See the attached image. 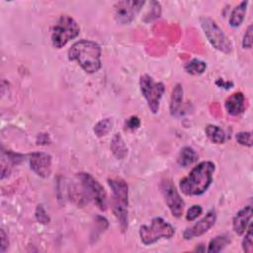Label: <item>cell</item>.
<instances>
[{
    "label": "cell",
    "mask_w": 253,
    "mask_h": 253,
    "mask_svg": "<svg viewBox=\"0 0 253 253\" xmlns=\"http://www.w3.org/2000/svg\"><path fill=\"white\" fill-rule=\"evenodd\" d=\"M101 46L90 40H80L68 49V59L76 61L87 73H96L102 66Z\"/></svg>",
    "instance_id": "obj_1"
},
{
    "label": "cell",
    "mask_w": 253,
    "mask_h": 253,
    "mask_svg": "<svg viewBox=\"0 0 253 253\" xmlns=\"http://www.w3.org/2000/svg\"><path fill=\"white\" fill-rule=\"evenodd\" d=\"M215 165L211 161L198 163L180 183L179 188L186 196H201L210 188Z\"/></svg>",
    "instance_id": "obj_2"
},
{
    "label": "cell",
    "mask_w": 253,
    "mask_h": 253,
    "mask_svg": "<svg viewBox=\"0 0 253 253\" xmlns=\"http://www.w3.org/2000/svg\"><path fill=\"white\" fill-rule=\"evenodd\" d=\"M112 190V211L122 232L128 227V186L122 178L108 179Z\"/></svg>",
    "instance_id": "obj_3"
},
{
    "label": "cell",
    "mask_w": 253,
    "mask_h": 253,
    "mask_svg": "<svg viewBox=\"0 0 253 253\" xmlns=\"http://www.w3.org/2000/svg\"><path fill=\"white\" fill-rule=\"evenodd\" d=\"M139 238L142 244L151 245L164 238L169 239L175 234V228L160 216L153 217L150 224H143L139 227Z\"/></svg>",
    "instance_id": "obj_4"
},
{
    "label": "cell",
    "mask_w": 253,
    "mask_h": 253,
    "mask_svg": "<svg viewBox=\"0 0 253 253\" xmlns=\"http://www.w3.org/2000/svg\"><path fill=\"white\" fill-rule=\"evenodd\" d=\"M80 27L77 22L68 15H61L51 31V43L56 48L63 47L68 42L77 38Z\"/></svg>",
    "instance_id": "obj_5"
},
{
    "label": "cell",
    "mask_w": 253,
    "mask_h": 253,
    "mask_svg": "<svg viewBox=\"0 0 253 253\" xmlns=\"http://www.w3.org/2000/svg\"><path fill=\"white\" fill-rule=\"evenodd\" d=\"M200 24L208 42L213 48L225 54L232 51L233 45L231 41L214 20L210 17H201Z\"/></svg>",
    "instance_id": "obj_6"
},
{
    "label": "cell",
    "mask_w": 253,
    "mask_h": 253,
    "mask_svg": "<svg viewBox=\"0 0 253 253\" xmlns=\"http://www.w3.org/2000/svg\"><path fill=\"white\" fill-rule=\"evenodd\" d=\"M77 178L82 188L83 198L92 201L100 211H106L108 199L104 187L89 173H79Z\"/></svg>",
    "instance_id": "obj_7"
},
{
    "label": "cell",
    "mask_w": 253,
    "mask_h": 253,
    "mask_svg": "<svg viewBox=\"0 0 253 253\" xmlns=\"http://www.w3.org/2000/svg\"><path fill=\"white\" fill-rule=\"evenodd\" d=\"M139 89L151 113L156 114L159 111L160 101L165 92L164 84L156 82L148 74H142L139 78Z\"/></svg>",
    "instance_id": "obj_8"
},
{
    "label": "cell",
    "mask_w": 253,
    "mask_h": 253,
    "mask_svg": "<svg viewBox=\"0 0 253 253\" xmlns=\"http://www.w3.org/2000/svg\"><path fill=\"white\" fill-rule=\"evenodd\" d=\"M161 192L165 203L173 216L179 218L182 216L185 208V202L176 189L175 185L169 179H163L161 182Z\"/></svg>",
    "instance_id": "obj_9"
},
{
    "label": "cell",
    "mask_w": 253,
    "mask_h": 253,
    "mask_svg": "<svg viewBox=\"0 0 253 253\" xmlns=\"http://www.w3.org/2000/svg\"><path fill=\"white\" fill-rule=\"evenodd\" d=\"M144 1L131 0V1H119L115 4V19L121 25L130 24L137 16L143 5Z\"/></svg>",
    "instance_id": "obj_10"
},
{
    "label": "cell",
    "mask_w": 253,
    "mask_h": 253,
    "mask_svg": "<svg viewBox=\"0 0 253 253\" xmlns=\"http://www.w3.org/2000/svg\"><path fill=\"white\" fill-rule=\"evenodd\" d=\"M216 221V212L214 210L209 211L201 219L195 222L192 226L187 227L183 232V237L186 240H191L208 232Z\"/></svg>",
    "instance_id": "obj_11"
},
{
    "label": "cell",
    "mask_w": 253,
    "mask_h": 253,
    "mask_svg": "<svg viewBox=\"0 0 253 253\" xmlns=\"http://www.w3.org/2000/svg\"><path fill=\"white\" fill-rule=\"evenodd\" d=\"M31 170L42 178L49 177L51 173V156L45 152H33L29 155Z\"/></svg>",
    "instance_id": "obj_12"
},
{
    "label": "cell",
    "mask_w": 253,
    "mask_h": 253,
    "mask_svg": "<svg viewBox=\"0 0 253 253\" xmlns=\"http://www.w3.org/2000/svg\"><path fill=\"white\" fill-rule=\"evenodd\" d=\"M252 212V207L251 205H248L239 210L233 216L232 228L237 235H242L246 231L248 225L251 223Z\"/></svg>",
    "instance_id": "obj_13"
},
{
    "label": "cell",
    "mask_w": 253,
    "mask_h": 253,
    "mask_svg": "<svg viewBox=\"0 0 253 253\" xmlns=\"http://www.w3.org/2000/svg\"><path fill=\"white\" fill-rule=\"evenodd\" d=\"M224 108L228 115L239 116L245 111V97L242 92L232 93L224 102Z\"/></svg>",
    "instance_id": "obj_14"
},
{
    "label": "cell",
    "mask_w": 253,
    "mask_h": 253,
    "mask_svg": "<svg viewBox=\"0 0 253 253\" xmlns=\"http://www.w3.org/2000/svg\"><path fill=\"white\" fill-rule=\"evenodd\" d=\"M183 87L180 83H177L171 93L170 98V105H169V111L171 116L177 117L180 114L182 102H183Z\"/></svg>",
    "instance_id": "obj_15"
},
{
    "label": "cell",
    "mask_w": 253,
    "mask_h": 253,
    "mask_svg": "<svg viewBox=\"0 0 253 253\" xmlns=\"http://www.w3.org/2000/svg\"><path fill=\"white\" fill-rule=\"evenodd\" d=\"M248 3H249L248 1H242L237 6H235L231 11L229 15L228 23L232 28H237L243 23L245 19L246 11H247Z\"/></svg>",
    "instance_id": "obj_16"
},
{
    "label": "cell",
    "mask_w": 253,
    "mask_h": 253,
    "mask_svg": "<svg viewBox=\"0 0 253 253\" xmlns=\"http://www.w3.org/2000/svg\"><path fill=\"white\" fill-rule=\"evenodd\" d=\"M231 242L230 235L226 233L218 234L210 240L207 251L209 253H217L222 251Z\"/></svg>",
    "instance_id": "obj_17"
},
{
    "label": "cell",
    "mask_w": 253,
    "mask_h": 253,
    "mask_svg": "<svg viewBox=\"0 0 253 253\" xmlns=\"http://www.w3.org/2000/svg\"><path fill=\"white\" fill-rule=\"evenodd\" d=\"M198 159L197 152L190 146L183 147L177 157V163L180 167H188Z\"/></svg>",
    "instance_id": "obj_18"
},
{
    "label": "cell",
    "mask_w": 253,
    "mask_h": 253,
    "mask_svg": "<svg viewBox=\"0 0 253 253\" xmlns=\"http://www.w3.org/2000/svg\"><path fill=\"white\" fill-rule=\"evenodd\" d=\"M111 150L118 159H124L127 155V147L120 133H116L111 141Z\"/></svg>",
    "instance_id": "obj_19"
},
{
    "label": "cell",
    "mask_w": 253,
    "mask_h": 253,
    "mask_svg": "<svg viewBox=\"0 0 253 253\" xmlns=\"http://www.w3.org/2000/svg\"><path fill=\"white\" fill-rule=\"evenodd\" d=\"M205 132L208 138L213 143L221 144L225 141L226 136L224 130L216 125H208L205 128Z\"/></svg>",
    "instance_id": "obj_20"
},
{
    "label": "cell",
    "mask_w": 253,
    "mask_h": 253,
    "mask_svg": "<svg viewBox=\"0 0 253 253\" xmlns=\"http://www.w3.org/2000/svg\"><path fill=\"white\" fill-rule=\"evenodd\" d=\"M185 71L191 75H201L207 69V63L201 59L194 58L188 61L185 66Z\"/></svg>",
    "instance_id": "obj_21"
},
{
    "label": "cell",
    "mask_w": 253,
    "mask_h": 253,
    "mask_svg": "<svg viewBox=\"0 0 253 253\" xmlns=\"http://www.w3.org/2000/svg\"><path fill=\"white\" fill-rule=\"evenodd\" d=\"M113 127V121L109 118L99 121L93 127V131L98 137H102L108 134Z\"/></svg>",
    "instance_id": "obj_22"
},
{
    "label": "cell",
    "mask_w": 253,
    "mask_h": 253,
    "mask_svg": "<svg viewBox=\"0 0 253 253\" xmlns=\"http://www.w3.org/2000/svg\"><path fill=\"white\" fill-rule=\"evenodd\" d=\"M244 237L242 239V249L246 253L253 252V234H252V223H250L244 232Z\"/></svg>",
    "instance_id": "obj_23"
},
{
    "label": "cell",
    "mask_w": 253,
    "mask_h": 253,
    "mask_svg": "<svg viewBox=\"0 0 253 253\" xmlns=\"http://www.w3.org/2000/svg\"><path fill=\"white\" fill-rule=\"evenodd\" d=\"M236 141L246 147H251L252 142V132L251 131H239L235 134Z\"/></svg>",
    "instance_id": "obj_24"
},
{
    "label": "cell",
    "mask_w": 253,
    "mask_h": 253,
    "mask_svg": "<svg viewBox=\"0 0 253 253\" xmlns=\"http://www.w3.org/2000/svg\"><path fill=\"white\" fill-rule=\"evenodd\" d=\"M35 216H36L37 221L41 224H47L50 221V217L47 214V212L44 210L42 205H38L37 206L36 211H35Z\"/></svg>",
    "instance_id": "obj_25"
},
{
    "label": "cell",
    "mask_w": 253,
    "mask_h": 253,
    "mask_svg": "<svg viewBox=\"0 0 253 253\" xmlns=\"http://www.w3.org/2000/svg\"><path fill=\"white\" fill-rule=\"evenodd\" d=\"M202 212H203V208L200 205H193L188 209L186 212V219L188 221H193L198 216H200Z\"/></svg>",
    "instance_id": "obj_26"
},
{
    "label": "cell",
    "mask_w": 253,
    "mask_h": 253,
    "mask_svg": "<svg viewBox=\"0 0 253 253\" xmlns=\"http://www.w3.org/2000/svg\"><path fill=\"white\" fill-rule=\"evenodd\" d=\"M253 26L249 25L245 31V34L242 39V47L243 48H251L252 47V40H253Z\"/></svg>",
    "instance_id": "obj_27"
},
{
    "label": "cell",
    "mask_w": 253,
    "mask_h": 253,
    "mask_svg": "<svg viewBox=\"0 0 253 253\" xmlns=\"http://www.w3.org/2000/svg\"><path fill=\"white\" fill-rule=\"evenodd\" d=\"M151 8H150V11L149 13L146 15V17L148 18L146 21H151V20H154L156 18H158L161 14V6H160V3L159 2H156V1H153L151 2Z\"/></svg>",
    "instance_id": "obj_28"
},
{
    "label": "cell",
    "mask_w": 253,
    "mask_h": 253,
    "mask_svg": "<svg viewBox=\"0 0 253 253\" xmlns=\"http://www.w3.org/2000/svg\"><path fill=\"white\" fill-rule=\"evenodd\" d=\"M125 126L126 129H130V130L137 129L140 126V120L136 116H131L126 121Z\"/></svg>",
    "instance_id": "obj_29"
},
{
    "label": "cell",
    "mask_w": 253,
    "mask_h": 253,
    "mask_svg": "<svg viewBox=\"0 0 253 253\" xmlns=\"http://www.w3.org/2000/svg\"><path fill=\"white\" fill-rule=\"evenodd\" d=\"M0 238H1V245H0V252L4 253L7 248L9 247V240L8 237L4 231V229L0 230Z\"/></svg>",
    "instance_id": "obj_30"
},
{
    "label": "cell",
    "mask_w": 253,
    "mask_h": 253,
    "mask_svg": "<svg viewBox=\"0 0 253 253\" xmlns=\"http://www.w3.org/2000/svg\"><path fill=\"white\" fill-rule=\"evenodd\" d=\"M49 142H50V139L47 133H40L37 137V144L45 145V144H48Z\"/></svg>",
    "instance_id": "obj_31"
},
{
    "label": "cell",
    "mask_w": 253,
    "mask_h": 253,
    "mask_svg": "<svg viewBox=\"0 0 253 253\" xmlns=\"http://www.w3.org/2000/svg\"><path fill=\"white\" fill-rule=\"evenodd\" d=\"M215 84H216L218 87L223 88V89H225V90H228V89H230V88L233 86V83H232V82L224 81V80L221 79V78H219V79L215 82Z\"/></svg>",
    "instance_id": "obj_32"
}]
</instances>
